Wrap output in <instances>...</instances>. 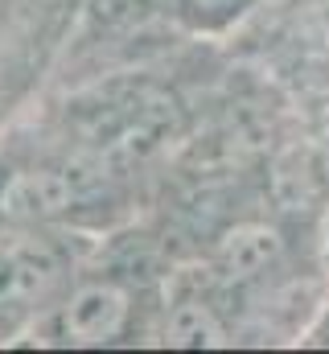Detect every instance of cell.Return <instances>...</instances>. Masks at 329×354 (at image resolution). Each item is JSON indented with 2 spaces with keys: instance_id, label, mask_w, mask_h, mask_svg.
Listing matches in <instances>:
<instances>
[{
  "instance_id": "7a4b0ae2",
  "label": "cell",
  "mask_w": 329,
  "mask_h": 354,
  "mask_svg": "<svg viewBox=\"0 0 329 354\" xmlns=\"http://www.w3.org/2000/svg\"><path fill=\"white\" fill-rule=\"evenodd\" d=\"M70 202H75L70 177L50 174V169L17 174V177H8L4 189H0V214L12 218V223H41V218H54V214L70 210Z\"/></svg>"
},
{
  "instance_id": "5b68a950",
  "label": "cell",
  "mask_w": 329,
  "mask_h": 354,
  "mask_svg": "<svg viewBox=\"0 0 329 354\" xmlns=\"http://www.w3.org/2000/svg\"><path fill=\"white\" fill-rule=\"evenodd\" d=\"M164 342L169 346H227V334L218 326V317L206 309V305H177L169 313V326H164Z\"/></svg>"
},
{
  "instance_id": "8992f818",
  "label": "cell",
  "mask_w": 329,
  "mask_h": 354,
  "mask_svg": "<svg viewBox=\"0 0 329 354\" xmlns=\"http://www.w3.org/2000/svg\"><path fill=\"white\" fill-rule=\"evenodd\" d=\"M194 4H202V8H231V4H239V0H194Z\"/></svg>"
},
{
  "instance_id": "277c9868",
  "label": "cell",
  "mask_w": 329,
  "mask_h": 354,
  "mask_svg": "<svg viewBox=\"0 0 329 354\" xmlns=\"http://www.w3.org/2000/svg\"><path fill=\"white\" fill-rule=\"evenodd\" d=\"M58 280V260L46 248L21 243L0 256V301H33Z\"/></svg>"
},
{
  "instance_id": "6da1fadb",
  "label": "cell",
  "mask_w": 329,
  "mask_h": 354,
  "mask_svg": "<svg viewBox=\"0 0 329 354\" xmlns=\"http://www.w3.org/2000/svg\"><path fill=\"white\" fill-rule=\"evenodd\" d=\"M128 322V292L115 284H91L62 309V338L79 346H99L115 338Z\"/></svg>"
},
{
  "instance_id": "3957f363",
  "label": "cell",
  "mask_w": 329,
  "mask_h": 354,
  "mask_svg": "<svg viewBox=\"0 0 329 354\" xmlns=\"http://www.w3.org/2000/svg\"><path fill=\"white\" fill-rule=\"evenodd\" d=\"M280 252H284V243H280V235L272 227L243 223V227H235V231L223 235L218 264H223V272L231 280H251V276H259V272H267V268L276 264Z\"/></svg>"
}]
</instances>
